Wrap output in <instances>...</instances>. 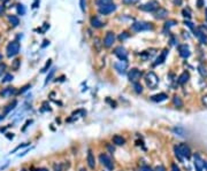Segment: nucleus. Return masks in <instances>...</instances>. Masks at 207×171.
I'll return each mask as SVG.
<instances>
[{"mask_svg": "<svg viewBox=\"0 0 207 171\" xmlns=\"http://www.w3.org/2000/svg\"><path fill=\"white\" fill-rule=\"evenodd\" d=\"M145 83L150 90H154L159 84L158 76H157L153 71H149V72L145 75Z\"/></svg>", "mask_w": 207, "mask_h": 171, "instance_id": "obj_1", "label": "nucleus"}, {"mask_svg": "<svg viewBox=\"0 0 207 171\" xmlns=\"http://www.w3.org/2000/svg\"><path fill=\"white\" fill-rule=\"evenodd\" d=\"M172 171H181V169L177 167V164L173 163V164H172Z\"/></svg>", "mask_w": 207, "mask_h": 171, "instance_id": "obj_43", "label": "nucleus"}, {"mask_svg": "<svg viewBox=\"0 0 207 171\" xmlns=\"http://www.w3.org/2000/svg\"><path fill=\"white\" fill-rule=\"evenodd\" d=\"M20 64H21V60H18V59H16V60H14V61H13L12 68H13L14 70H18V68H20Z\"/></svg>", "mask_w": 207, "mask_h": 171, "instance_id": "obj_31", "label": "nucleus"}, {"mask_svg": "<svg viewBox=\"0 0 207 171\" xmlns=\"http://www.w3.org/2000/svg\"><path fill=\"white\" fill-rule=\"evenodd\" d=\"M90 23H91V25L93 26V28H102V26H104V23L99 20V17H97V16H92L91 17V20H90Z\"/></svg>", "mask_w": 207, "mask_h": 171, "instance_id": "obj_21", "label": "nucleus"}, {"mask_svg": "<svg viewBox=\"0 0 207 171\" xmlns=\"http://www.w3.org/2000/svg\"><path fill=\"white\" fill-rule=\"evenodd\" d=\"M173 132H174L175 134H177V136H180V137H184L185 136V130L181 126L174 127V129H173Z\"/></svg>", "mask_w": 207, "mask_h": 171, "instance_id": "obj_24", "label": "nucleus"}, {"mask_svg": "<svg viewBox=\"0 0 207 171\" xmlns=\"http://www.w3.org/2000/svg\"><path fill=\"white\" fill-rule=\"evenodd\" d=\"M28 88H30V85H26V86H23L22 90H20V92L18 93H24L26 91H28Z\"/></svg>", "mask_w": 207, "mask_h": 171, "instance_id": "obj_45", "label": "nucleus"}, {"mask_svg": "<svg viewBox=\"0 0 207 171\" xmlns=\"http://www.w3.org/2000/svg\"><path fill=\"white\" fill-rule=\"evenodd\" d=\"M99 161H100V163H102L106 169H108V170L110 171L114 169V162H113V160H112L107 154H100V155H99Z\"/></svg>", "mask_w": 207, "mask_h": 171, "instance_id": "obj_4", "label": "nucleus"}, {"mask_svg": "<svg viewBox=\"0 0 207 171\" xmlns=\"http://www.w3.org/2000/svg\"><path fill=\"white\" fill-rule=\"evenodd\" d=\"M143 76L141 74V71H139L138 69L136 68H133L131 70L128 72V77H129V80L131 82V83H138V80L141 79V77Z\"/></svg>", "mask_w": 207, "mask_h": 171, "instance_id": "obj_6", "label": "nucleus"}, {"mask_svg": "<svg viewBox=\"0 0 207 171\" xmlns=\"http://www.w3.org/2000/svg\"><path fill=\"white\" fill-rule=\"evenodd\" d=\"M176 24V21H174V20H170V21H167V22L165 23V30H169V28L173 25H175Z\"/></svg>", "mask_w": 207, "mask_h": 171, "instance_id": "obj_30", "label": "nucleus"}, {"mask_svg": "<svg viewBox=\"0 0 207 171\" xmlns=\"http://www.w3.org/2000/svg\"><path fill=\"white\" fill-rule=\"evenodd\" d=\"M168 95L166 93H159V94H155L153 97H151V100L154 101V102H162V101L167 100Z\"/></svg>", "mask_w": 207, "mask_h": 171, "instance_id": "obj_19", "label": "nucleus"}, {"mask_svg": "<svg viewBox=\"0 0 207 171\" xmlns=\"http://www.w3.org/2000/svg\"><path fill=\"white\" fill-rule=\"evenodd\" d=\"M35 171H49L47 169H45V168H39V169H37V170Z\"/></svg>", "mask_w": 207, "mask_h": 171, "instance_id": "obj_53", "label": "nucleus"}, {"mask_svg": "<svg viewBox=\"0 0 207 171\" xmlns=\"http://www.w3.org/2000/svg\"><path fill=\"white\" fill-rule=\"evenodd\" d=\"M86 161H88L89 167L91 168V169H94V167H96V161H94V156H93L92 150H91V149H89V150H88V156H86Z\"/></svg>", "mask_w": 207, "mask_h": 171, "instance_id": "obj_18", "label": "nucleus"}, {"mask_svg": "<svg viewBox=\"0 0 207 171\" xmlns=\"http://www.w3.org/2000/svg\"><path fill=\"white\" fill-rule=\"evenodd\" d=\"M6 52H7V56L8 57H13L15 56V55H18V52H20V43L16 41V40L10 41V43L7 45Z\"/></svg>", "mask_w": 207, "mask_h": 171, "instance_id": "obj_2", "label": "nucleus"}, {"mask_svg": "<svg viewBox=\"0 0 207 171\" xmlns=\"http://www.w3.org/2000/svg\"><path fill=\"white\" fill-rule=\"evenodd\" d=\"M114 54L120 59V61H127L128 59V52L123 46H117L114 49Z\"/></svg>", "mask_w": 207, "mask_h": 171, "instance_id": "obj_7", "label": "nucleus"}, {"mask_svg": "<svg viewBox=\"0 0 207 171\" xmlns=\"http://www.w3.org/2000/svg\"><path fill=\"white\" fill-rule=\"evenodd\" d=\"M189 79H190L189 72H188V71H184V72L178 77L177 82H178V84H181V85H184V84H186L189 82Z\"/></svg>", "mask_w": 207, "mask_h": 171, "instance_id": "obj_20", "label": "nucleus"}, {"mask_svg": "<svg viewBox=\"0 0 207 171\" xmlns=\"http://www.w3.org/2000/svg\"><path fill=\"white\" fill-rule=\"evenodd\" d=\"M159 8V2L157 0H151L149 2H146L145 5L139 6V9L144 10V12H154Z\"/></svg>", "mask_w": 207, "mask_h": 171, "instance_id": "obj_5", "label": "nucleus"}, {"mask_svg": "<svg viewBox=\"0 0 207 171\" xmlns=\"http://www.w3.org/2000/svg\"><path fill=\"white\" fill-rule=\"evenodd\" d=\"M173 103H174V106L177 107V108H182V107H183V101H182L181 98L177 97V95H175V97L173 98Z\"/></svg>", "mask_w": 207, "mask_h": 171, "instance_id": "obj_23", "label": "nucleus"}, {"mask_svg": "<svg viewBox=\"0 0 207 171\" xmlns=\"http://www.w3.org/2000/svg\"><path fill=\"white\" fill-rule=\"evenodd\" d=\"M112 1L113 0H96V4L102 7V6H105V5L112 4Z\"/></svg>", "mask_w": 207, "mask_h": 171, "instance_id": "obj_27", "label": "nucleus"}, {"mask_svg": "<svg viewBox=\"0 0 207 171\" xmlns=\"http://www.w3.org/2000/svg\"><path fill=\"white\" fill-rule=\"evenodd\" d=\"M128 37H129V33H128V32H123L122 35H120L119 39L121 40V41H123V40H124V39H127Z\"/></svg>", "mask_w": 207, "mask_h": 171, "instance_id": "obj_39", "label": "nucleus"}, {"mask_svg": "<svg viewBox=\"0 0 207 171\" xmlns=\"http://www.w3.org/2000/svg\"><path fill=\"white\" fill-rule=\"evenodd\" d=\"M114 68L117 70L119 74H125V70H127V68H128V62L127 61H120V62H116L114 64Z\"/></svg>", "mask_w": 207, "mask_h": 171, "instance_id": "obj_12", "label": "nucleus"}, {"mask_svg": "<svg viewBox=\"0 0 207 171\" xmlns=\"http://www.w3.org/2000/svg\"><path fill=\"white\" fill-rule=\"evenodd\" d=\"M177 149L181 153L183 158H190V156H191V149H190V147L186 144H180V145L177 146Z\"/></svg>", "mask_w": 207, "mask_h": 171, "instance_id": "obj_8", "label": "nucleus"}, {"mask_svg": "<svg viewBox=\"0 0 207 171\" xmlns=\"http://www.w3.org/2000/svg\"><path fill=\"white\" fill-rule=\"evenodd\" d=\"M133 88L136 93H141L143 92V86L139 83H133Z\"/></svg>", "mask_w": 207, "mask_h": 171, "instance_id": "obj_29", "label": "nucleus"}, {"mask_svg": "<svg viewBox=\"0 0 207 171\" xmlns=\"http://www.w3.org/2000/svg\"><path fill=\"white\" fill-rule=\"evenodd\" d=\"M182 13H183V16H184V17H188V18L191 17V15H190V10H189V9H183V12H182Z\"/></svg>", "mask_w": 207, "mask_h": 171, "instance_id": "obj_41", "label": "nucleus"}, {"mask_svg": "<svg viewBox=\"0 0 207 171\" xmlns=\"http://www.w3.org/2000/svg\"><path fill=\"white\" fill-rule=\"evenodd\" d=\"M6 64L5 63H0V77L2 76L4 74H6Z\"/></svg>", "mask_w": 207, "mask_h": 171, "instance_id": "obj_35", "label": "nucleus"}, {"mask_svg": "<svg viewBox=\"0 0 207 171\" xmlns=\"http://www.w3.org/2000/svg\"><path fill=\"white\" fill-rule=\"evenodd\" d=\"M0 61H2V55L0 54Z\"/></svg>", "mask_w": 207, "mask_h": 171, "instance_id": "obj_54", "label": "nucleus"}, {"mask_svg": "<svg viewBox=\"0 0 207 171\" xmlns=\"http://www.w3.org/2000/svg\"><path fill=\"white\" fill-rule=\"evenodd\" d=\"M115 9H116V6L114 4H108L99 7V13L102 14V15H107V14L109 13H113Z\"/></svg>", "mask_w": 207, "mask_h": 171, "instance_id": "obj_11", "label": "nucleus"}, {"mask_svg": "<svg viewBox=\"0 0 207 171\" xmlns=\"http://www.w3.org/2000/svg\"><path fill=\"white\" fill-rule=\"evenodd\" d=\"M203 103L205 105V107H207V94L203 97Z\"/></svg>", "mask_w": 207, "mask_h": 171, "instance_id": "obj_49", "label": "nucleus"}, {"mask_svg": "<svg viewBox=\"0 0 207 171\" xmlns=\"http://www.w3.org/2000/svg\"><path fill=\"white\" fill-rule=\"evenodd\" d=\"M155 171H166V169H165L163 165H158V167L155 168Z\"/></svg>", "mask_w": 207, "mask_h": 171, "instance_id": "obj_47", "label": "nucleus"}, {"mask_svg": "<svg viewBox=\"0 0 207 171\" xmlns=\"http://www.w3.org/2000/svg\"><path fill=\"white\" fill-rule=\"evenodd\" d=\"M79 171H86V170H85V169H81Z\"/></svg>", "mask_w": 207, "mask_h": 171, "instance_id": "obj_55", "label": "nucleus"}, {"mask_svg": "<svg viewBox=\"0 0 207 171\" xmlns=\"http://www.w3.org/2000/svg\"><path fill=\"white\" fill-rule=\"evenodd\" d=\"M168 52H169V51H168L167 49H163L162 53H161V54H160V55H159V56L157 57V60H155V62L153 63V66L155 67V66H159V64L163 63V61L166 60V57H167V55H168Z\"/></svg>", "mask_w": 207, "mask_h": 171, "instance_id": "obj_16", "label": "nucleus"}, {"mask_svg": "<svg viewBox=\"0 0 207 171\" xmlns=\"http://www.w3.org/2000/svg\"><path fill=\"white\" fill-rule=\"evenodd\" d=\"M206 20H207V8H206Z\"/></svg>", "mask_w": 207, "mask_h": 171, "instance_id": "obj_56", "label": "nucleus"}, {"mask_svg": "<svg viewBox=\"0 0 207 171\" xmlns=\"http://www.w3.org/2000/svg\"><path fill=\"white\" fill-rule=\"evenodd\" d=\"M174 153H175V155H176V157L178 158V161H180V162H183V160H184V158L182 157L181 153L178 152V149H177V146H174Z\"/></svg>", "mask_w": 207, "mask_h": 171, "instance_id": "obj_28", "label": "nucleus"}, {"mask_svg": "<svg viewBox=\"0 0 207 171\" xmlns=\"http://www.w3.org/2000/svg\"><path fill=\"white\" fill-rule=\"evenodd\" d=\"M53 170L54 171H62V164L61 163H55V164H53Z\"/></svg>", "mask_w": 207, "mask_h": 171, "instance_id": "obj_36", "label": "nucleus"}, {"mask_svg": "<svg viewBox=\"0 0 207 171\" xmlns=\"http://www.w3.org/2000/svg\"><path fill=\"white\" fill-rule=\"evenodd\" d=\"M18 13L20 15H24L26 14V8L23 5H18Z\"/></svg>", "mask_w": 207, "mask_h": 171, "instance_id": "obj_33", "label": "nucleus"}, {"mask_svg": "<svg viewBox=\"0 0 207 171\" xmlns=\"http://www.w3.org/2000/svg\"><path fill=\"white\" fill-rule=\"evenodd\" d=\"M12 80H13V76H12L10 74H7L4 78L1 79V82H2V83H8V82H12Z\"/></svg>", "mask_w": 207, "mask_h": 171, "instance_id": "obj_32", "label": "nucleus"}, {"mask_svg": "<svg viewBox=\"0 0 207 171\" xmlns=\"http://www.w3.org/2000/svg\"><path fill=\"white\" fill-rule=\"evenodd\" d=\"M174 4H175V5H181L182 4V0H174Z\"/></svg>", "mask_w": 207, "mask_h": 171, "instance_id": "obj_52", "label": "nucleus"}, {"mask_svg": "<svg viewBox=\"0 0 207 171\" xmlns=\"http://www.w3.org/2000/svg\"><path fill=\"white\" fill-rule=\"evenodd\" d=\"M22 171H26V170H22Z\"/></svg>", "mask_w": 207, "mask_h": 171, "instance_id": "obj_57", "label": "nucleus"}, {"mask_svg": "<svg viewBox=\"0 0 207 171\" xmlns=\"http://www.w3.org/2000/svg\"><path fill=\"white\" fill-rule=\"evenodd\" d=\"M197 6H198L199 8H201L203 6H205V4H204L203 0H198V1H197Z\"/></svg>", "mask_w": 207, "mask_h": 171, "instance_id": "obj_46", "label": "nucleus"}, {"mask_svg": "<svg viewBox=\"0 0 207 171\" xmlns=\"http://www.w3.org/2000/svg\"><path fill=\"white\" fill-rule=\"evenodd\" d=\"M9 22H10V24L13 26H18V24H20V20H18V16H15V15H10L8 17Z\"/></svg>", "mask_w": 207, "mask_h": 171, "instance_id": "obj_25", "label": "nucleus"}, {"mask_svg": "<svg viewBox=\"0 0 207 171\" xmlns=\"http://www.w3.org/2000/svg\"><path fill=\"white\" fill-rule=\"evenodd\" d=\"M107 148H108V150H109L110 153H114V150H115V148H114V147H112V146L107 145Z\"/></svg>", "mask_w": 207, "mask_h": 171, "instance_id": "obj_50", "label": "nucleus"}, {"mask_svg": "<svg viewBox=\"0 0 207 171\" xmlns=\"http://www.w3.org/2000/svg\"><path fill=\"white\" fill-rule=\"evenodd\" d=\"M204 70H206V69H204L203 66L199 67V71H200V74L203 75V76H207V72H206V71H204Z\"/></svg>", "mask_w": 207, "mask_h": 171, "instance_id": "obj_44", "label": "nucleus"}, {"mask_svg": "<svg viewBox=\"0 0 207 171\" xmlns=\"http://www.w3.org/2000/svg\"><path fill=\"white\" fill-rule=\"evenodd\" d=\"M185 25H188L190 28V29H192V30H194V26L192 25V23L191 22H189V21H186V22H185Z\"/></svg>", "mask_w": 207, "mask_h": 171, "instance_id": "obj_48", "label": "nucleus"}, {"mask_svg": "<svg viewBox=\"0 0 207 171\" xmlns=\"http://www.w3.org/2000/svg\"><path fill=\"white\" fill-rule=\"evenodd\" d=\"M139 171H153V170H152V169H151L149 165H144V167H141Z\"/></svg>", "mask_w": 207, "mask_h": 171, "instance_id": "obj_42", "label": "nucleus"}, {"mask_svg": "<svg viewBox=\"0 0 207 171\" xmlns=\"http://www.w3.org/2000/svg\"><path fill=\"white\" fill-rule=\"evenodd\" d=\"M115 41V36L114 33L112 32V31H108L107 33H106L105 38H104V46L105 47H112L113 46V44H114Z\"/></svg>", "mask_w": 207, "mask_h": 171, "instance_id": "obj_10", "label": "nucleus"}, {"mask_svg": "<svg viewBox=\"0 0 207 171\" xmlns=\"http://www.w3.org/2000/svg\"><path fill=\"white\" fill-rule=\"evenodd\" d=\"M51 64H52V61H51V60H49V61L46 62V66H45L44 68L42 69V72H45V71H47V69L50 68V66H51Z\"/></svg>", "mask_w": 207, "mask_h": 171, "instance_id": "obj_40", "label": "nucleus"}, {"mask_svg": "<svg viewBox=\"0 0 207 171\" xmlns=\"http://www.w3.org/2000/svg\"><path fill=\"white\" fill-rule=\"evenodd\" d=\"M168 16V10L167 9L162 8V7H159L154 13V17L158 18V20H163Z\"/></svg>", "mask_w": 207, "mask_h": 171, "instance_id": "obj_13", "label": "nucleus"}, {"mask_svg": "<svg viewBox=\"0 0 207 171\" xmlns=\"http://www.w3.org/2000/svg\"><path fill=\"white\" fill-rule=\"evenodd\" d=\"M54 72H55V69H52L51 70V72H50L49 75H47V77H46V80H45V84H47L52 79V77H53V75H54Z\"/></svg>", "mask_w": 207, "mask_h": 171, "instance_id": "obj_34", "label": "nucleus"}, {"mask_svg": "<svg viewBox=\"0 0 207 171\" xmlns=\"http://www.w3.org/2000/svg\"><path fill=\"white\" fill-rule=\"evenodd\" d=\"M193 164H194V168H196V170L197 171H203L204 170L205 162H204L203 158L199 156V154H194L193 155Z\"/></svg>", "mask_w": 207, "mask_h": 171, "instance_id": "obj_9", "label": "nucleus"}, {"mask_svg": "<svg viewBox=\"0 0 207 171\" xmlns=\"http://www.w3.org/2000/svg\"><path fill=\"white\" fill-rule=\"evenodd\" d=\"M152 29H153V25H152V23H149V22H136L131 25V30L135 31V32L152 30Z\"/></svg>", "mask_w": 207, "mask_h": 171, "instance_id": "obj_3", "label": "nucleus"}, {"mask_svg": "<svg viewBox=\"0 0 207 171\" xmlns=\"http://www.w3.org/2000/svg\"><path fill=\"white\" fill-rule=\"evenodd\" d=\"M178 52H180V55H181L183 59H188L190 56V49L188 47V45H181L178 46Z\"/></svg>", "mask_w": 207, "mask_h": 171, "instance_id": "obj_15", "label": "nucleus"}, {"mask_svg": "<svg viewBox=\"0 0 207 171\" xmlns=\"http://www.w3.org/2000/svg\"><path fill=\"white\" fill-rule=\"evenodd\" d=\"M113 142H114L115 145L117 146H122L125 144V139H124L123 137L119 136V134H116V136L113 137Z\"/></svg>", "mask_w": 207, "mask_h": 171, "instance_id": "obj_22", "label": "nucleus"}, {"mask_svg": "<svg viewBox=\"0 0 207 171\" xmlns=\"http://www.w3.org/2000/svg\"><path fill=\"white\" fill-rule=\"evenodd\" d=\"M194 36L198 38V40L203 45H207V35L199 30V29H194Z\"/></svg>", "mask_w": 207, "mask_h": 171, "instance_id": "obj_14", "label": "nucleus"}, {"mask_svg": "<svg viewBox=\"0 0 207 171\" xmlns=\"http://www.w3.org/2000/svg\"><path fill=\"white\" fill-rule=\"evenodd\" d=\"M16 105H18V101L16 100H14L12 103H9V105L7 106V108H5V114H8L10 110H13L14 108H15V106Z\"/></svg>", "mask_w": 207, "mask_h": 171, "instance_id": "obj_26", "label": "nucleus"}, {"mask_svg": "<svg viewBox=\"0 0 207 171\" xmlns=\"http://www.w3.org/2000/svg\"><path fill=\"white\" fill-rule=\"evenodd\" d=\"M79 5H81L82 12H85V8H86V1H85V0H79Z\"/></svg>", "mask_w": 207, "mask_h": 171, "instance_id": "obj_37", "label": "nucleus"}, {"mask_svg": "<svg viewBox=\"0 0 207 171\" xmlns=\"http://www.w3.org/2000/svg\"><path fill=\"white\" fill-rule=\"evenodd\" d=\"M122 1H123L124 5H133L136 4V2H138L139 0H122Z\"/></svg>", "mask_w": 207, "mask_h": 171, "instance_id": "obj_38", "label": "nucleus"}, {"mask_svg": "<svg viewBox=\"0 0 207 171\" xmlns=\"http://www.w3.org/2000/svg\"><path fill=\"white\" fill-rule=\"evenodd\" d=\"M15 93H16V90L14 87H6L1 91L0 94H1L2 98H9V97H12V95H14Z\"/></svg>", "mask_w": 207, "mask_h": 171, "instance_id": "obj_17", "label": "nucleus"}, {"mask_svg": "<svg viewBox=\"0 0 207 171\" xmlns=\"http://www.w3.org/2000/svg\"><path fill=\"white\" fill-rule=\"evenodd\" d=\"M5 12V7H4V5L2 6H0V15H2Z\"/></svg>", "mask_w": 207, "mask_h": 171, "instance_id": "obj_51", "label": "nucleus"}]
</instances>
